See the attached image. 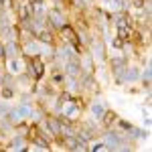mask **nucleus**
Masks as SVG:
<instances>
[{
  "label": "nucleus",
  "instance_id": "7",
  "mask_svg": "<svg viewBox=\"0 0 152 152\" xmlns=\"http://www.w3.org/2000/svg\"><path fill=\"white\" fill-rule=\"evenodd\" d=\"M67 73H69V75H77V73H79V65H77L75 61H69V63H67Z\"/></svg>",
  "mask_w": 152,
  "mask_h": 152
},
{
  "label": "nucleus",
  "instance_id": "10",
  "mask_svg": "<svg viewBox=\"0 0 152 152\" xmlns=\"http://www.w3.org/2000/svg\"><path fill=\"white\" fill-rule=\"evenodd\" d=\"M75 114H77V105H65V116H69V118H73L75 116Z\"/></svg>",
  "mask_w": 152,
  "mask_h": 152
},
{
  "label": "nucleus",
  "instance_id": "1",
  "mask_svg": "<svg viewBox=\"0 0 152 152\" xmlns=\"http://www.w3.org/2000/svg\"><path fill=\"white\" fill-rule=\"evenodd\" d=\"M116 26H118V35H120V39H128L130 37V20H128V16H118L116 18Z\"/></svg>",
  "mask_w": 152,
  "mask_h": 152
},
{
  "label": "nucleus",
  "instance_id": "6",
  "mask_svg": "<svg viewBox=\"0 0 152 152\" xmlns=\"http://www.w3.org/2000/svg\"><path fill=\"white\" fill-rule=\"evenodd\" d=\"M116 144H120V138H118L116 134H107V144H105V148L114 150V148H116Z\"/></svg>",
  "mask_w": 152,
  "mask_h": 152
},
{
  "label": "nucleus",
  "instance_id": "24",
  "mask_svg": "<svg viewBox=\"0 0 152 152\" xmlns=\"http://www.w3.org/2000/svg\"><path fill=\"white\" fill-rule=\"evenodd\" d=\"M4 2H6V0H0V4H4Z\"/></svg>",
  "mask_w": 152,
  "mask_h": 152
},
{
  "label": "nucleus",
  "instance_id": "13",
  "mask_svg": "<svg viewBox=\"0 0 152 152\" xmlns=\"http://www.w3.org/2000/svg\"><path fill=\"white\" fill-rule=\"evenodd\" d=\"M35 142H37V146H39V148H43V150H47V148H49V142L43 140V138H35Z\"/></svg>",
  "mask_w": 152,
  "mask_h": 152
},
{
  "label": "nucleus",
  "instance_id": "18",
  "mask_svg": "<svg viewBox=\"0 0 152 152\" xmlns=\"http://www.w3.org/2000/svg\"><path fill=\"white\" fill-rule=\"evenodd\" d=\"M8 53H18V47H16V45H14V43H10V45H8Z\"/></svg>",
  "mask_w": 152,
  "mask_h": 152
},
{
  "label": "nucleus",
  "instance_id": "8",
  "mask_svg": "<svg viewBox=\"0 0 152 152\" xmlns=\"http://www.w3.org/2000/svg\"><path fill=\"white\" fill-rule=\"evenodd\" d=\"M114 118H116V114H114V112H104L102 120H104V124H105V126H110V124L114 122Z\"/></svg>",
  "mask_w": 152,
  "mask_h": 152
},
{
  "label": "nucleus",
  "instance_id": "21",
  "mask_svg": "<svg viewBox=\"0 0 152 152\" xmlns=\"http://www.w3.org/2000/svg\"><path fill=\"white\" fill-rule=\"evenodd\" d=\"M105 144H95V146H91V150H104Z\"/></svg>",
  "mask_w": 152,
  "mask_h": 152
},
{
  "label": "nucleus",
  "instance_id": "11",
  "mask_svg": "<svg viewBox=\"0 0 152 152\" xmlns=\"http://www.w3.org/2000/svg\"><path fill=\"white\" fill-rule=\"evenodd\" d=\"M51 20H53L55 24H61V26H63V20H61V14H59L57 10H53V12H51Z\"/></svg>",
  "mask_w": 152,
  "mask_h": 152
},
{
  "label": "nucleus",
  "instance_id": "3",
  "mask_svg": "<svg viewBox=\"0 0 152 152\" xmlns=\"http://www.w3.org/2000/svg\"><path fill=\"white\" fill-rule=\"evenodd\" d=\"M31 73H35V79H41L43 77V73H45V63H41V61H35L31 67H28Z\"/></svg>",
  "mask_w": 152,
  "mask_h": 152
},
{
  "label": "nucleus",
  "instance_id": "22",
  "mask_svg": "<svg viewBox=\"0 0 152 152\" xmlns=\"http://www.w3.org/2000/svg\"><path fill=\"white\" fill-rule=\"evenodd\" d=\"M120 126H122V128H124V130H130V128H132V126H130L128 122H120Z\"/></svg>",
  "mask_w": 152,
  "mask_h": 152
},
{
  "label": "nucleus",
  "instance_id": "15",
  "mask_svg": "<svg viewBox=\"0 0 152 152\" xmlns=\"http://www.w3.org/2000/svg\"><path fill=\"white\" fill-rule=\"evenodd\" d=\"M95 55H97L99 59H104V49H102V45H99V43L95 45Z\"/></svg>",
  "mask_w": 152,
  "mask_h": 152
},
{
  "label": "nucleus",
  "instance_id": "14",
  "mask_svg": "<svg viewBox=\"0 0 152 152\" xmlns=\"http://www.w3.org/2000/svg\"><path fill=\"white\" fill-rule=\"evenodd\" d=\"M18 69H20V63H18V61H12L10 63V71L12 73H18Z\"/></svg>",
  "mask_w": 152,
  "mask_h": 152
},
{
  "label": "nucleus",
  "instance_id": "16",
  "mask_svg": "<svg viewBox=\"0 0 152 152\" xmlns=\"http://www.w3.org/2000/svg\"><path fill=\"white\" fill-rule=\"evenodd\" d=\"M112 45H114L116 49H122V45H124V43H122V39H120V37H116V39L112 41Z\"/></svg>",
  "mask_w": 152,
  "mask_h": 152
},
{
  "label": "nucleus",
  "instance_id": "19",
  "mask_svg": "<svg viewBox=\"0 0 152 152\" xmlns=\"http://www.w3.org/2000/svg\"><path fill=\"white\" fill-rule=\"evenodd\" d=\"M2 95H4L6 99H10V97H12V89H8V87H6V89L2 91Z\"/></svg>",
  "mask_w": 152,
  "mask_h": 152
},
{
  "label": "nucleus",
  "instance_id": "20",
  "mask_svg": "<svg viewBox=\"0 0 152 152\" xmlns=\"http://www.w3.org/2000/svg\"><path fill=\"white\" fill-rule=\"evenodd\" d=\"M26 53H37V45H26Z\"/></svg>",
  "mask_w": 152,
  "mask_h": 152
},
{
  "label": "nucleus",
  "instance_id": "12",
  "mask_svg": "<svg viewBox=\"0 0 152 152\" xmlns=\"http://www.w3.org/2000/svg\"><path fill=\"white\" fill-rule=\"evenodd\" d=\"M112 67H114L116 71H120L122 67H124V59H114V61H112Z\"/></svg>",
  "mask_w": 152,
  "mask_h": 152
},
{
  "label": "nucleus",
  "instance_id": "23",
  "mask_svg": "<svg viewBox=\"0 0 152 152\" xmlns=\"http://www.w3.org/2000/svg\"><path fill=\"white\" fill-rule=\"evenodd\" d=\"M55 81H57V83L63 81V75H61V73H57V75H55Z\"/></svg>",
  "mask_w": 152,
  "mask_h": 152
},
{
  "label": "nucleus",
  "instance_id": "9",
  "mask_svg": "<svg viewBox=\"0 0 152 152\" xmlns=\"http://www.w3.org/2000/svg\"><path fill=\"white\" fill-rule=\"evenodd\" d=\"M37 35H39V39H41L43 43H51V39H53V37H51V33H47V31H39Z\"/></svg>",
  "mask_w": 152,
  "mask_h": 152
},
{
  "label": "nucleus",
  "instance_id": "5",
  "mask_svg": "<svg viewBox=\"0 0 152 152\" xmlns=\"http://www.w3.org/2000/svg\"><path fill=\"white\" fill-rule=\"evenodd\" d=\"M104 105L102 104H94L91 105V114H94V118H97V120H102V116H104Z\"/></svg>",
  "mask_w": 152,
  "mask_h": 152
},
{
  "label": "nucleus",
  "instance_id": "4",
  "mask_svg": "<svg viewBox=\"0 0 152 152\" xmlns=\"http://www.w3.org/2000/svg\"><path fill=\"white\" fill-rule=\"evenodd\" d=\"M47 128L51 130L53 134H59V132H61V120H53V118L47 120Z\"/></svg>",
  "mask_w": 152,
  "mask_h": 152
},
{
  "label": "nucleus",
  "instance_id": "2",
  "mask_svg": "<svg viewBox=\"0 0 152 152\" xmlns=\"http://www.w3.org/2000/svg\"><path fill=\"white\" fill-rule=\"evenodd\" d=\"M61 28H63V35L67 37V39H69L71 43H73V47H75V51H81V45H79V39H77V35H75V31L71 28L69 24H63Z\"/></svg>",
  "mask_w": 152,
  "mask_h": 152
},
{
  "label": "nucleus",
  "instance_id": "17",
  "mask_svg": "<svg viewBox=\"0 0 152 152\" xmlns=\"http://www.w3.org/2000/svg\"><path fill=\"white\" fill-rule=\"evenodd\" d=\"M20 142H23L20 136H18V138H14V140H12V148H23V146H20Z\"/></svg>",
  "mask_w": 152,
  "mask_h": 152
}]
</instances>
